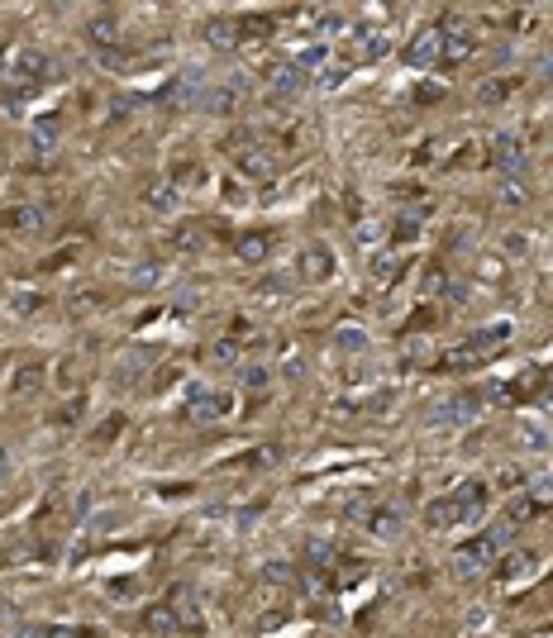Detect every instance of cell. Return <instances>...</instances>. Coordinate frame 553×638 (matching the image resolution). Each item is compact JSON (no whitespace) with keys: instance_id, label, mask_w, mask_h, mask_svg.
<instances>
[{"instance_id":"obj_4","label":"cell","mask_w":553,"mask_h":638,"mask_svg":"<svg viewBox=\"0 0 553 638\" xmlns=\"http://www.w3.org/2000/svg\"><path fill=\"white\" fill-rule=\"evenodd\" d=\"M406 62L415 67V72H430V67L444 62V29H439V24H425V29H415L410 44H406Z\"/></svg>"},{"instance_id":"obj_30","label":"cell","mask_w":553,"mask_h":638,"mask_svg":"<svg viewBox=\"0 0 553 638\" xmlns=\"http://www.w3.org/2000/svg\"><path fill=\"white\" fill-rule=\"evenodd\" d=\"M120 434H124V414H110V420H105L101 429H91V438H87V443H91V453H105Z\"/></svg>"},{"instance_id":"obj_26","label":"cell","mask_w":553,"mask_h":638,"mask_svg":"<svg viewBox=\"0 0 553 638\" xmlns=\"http://www.w3.org/2000/svg\"><path fill=\"white\" fill-rule=\"evenodd\" d=\"M301 86H306V72H296L292 62L272 72V101H286V95H296Z\"/></svg>"},{"instance_id":"obj_8","label":"cell","mask_w":553,"mask_h":638,"mask_svg":"<svg viewBox=\"0 0 553 638\" xmlns=\"http://www.w3.org/2000/svg\"><path fill=\"white\" fill-rule=\"evenodd\" d=\"M439 29H444V62H467L477 53V29L473 24L449 20V24H439Z\"/></svg>"},{"instance_id":"obj_13","label":"cell","mask_w":553,"mask_h":638,"mask_svg":"<svg viewBox=\"0 0 553 638\" xmlns=\"http://www.w3.org/2000/svg\"><path fill=\"white\" fill-rule=\"evenodd\" d=\"M453 505H458V524H477L482 510H487V487H482V481H463V487L453 491Z\"/></svg>"},{"instance_id":"obj_32","label":"cell","mask_w":553,"mask_h":638,"mask_svg":"<svg viewBox=\"0 0 553 638\" xmlns=\"http://www.w3.org/2000/svg\"><path fill=\"white\" fill-rule=\"evenodd\" d=\"M534 515H539V501H534L530 491L516 495V501L506 505V524H524V519H534Z\"/></svg>"},{"instance_id":"obj_39","label":"cell","mask_w":553,"mask_h":638,"mask_svg":"<svg viewBox=\"0 0 553 638\" xmlns=\"http://www.w3.org/2000/svg\"><path fill=\"white\" fill-rule=\"evenodd\" d=\"M530 495H534L539 505L553 501V467H544V471H534V477H530Z\"/></svg>"},{"instance_id":"obj_2","label":"cell","mask_w":553,"mask_h":638,"mask_svg":"<svg viewBox=\"0 0 553 638\" xmlns=\"http://www.w3.org/2000/svg\"><path fill=\"white\" fill-rule=\"evenodd\" d=\"M510 534H516V524H496L491 534H477L473 544H463L453 552V567H458V577H477L482 567H491L501 558V548H510Z\"/></svg>"},{"instance_id":"obj_47","label":"cell","mask_w":553,"mask_h":638,"mask_svg":"<svg viewBox=\"0 0 553 638\" xmlns=\"http://www.w3.org/2000/svg\"><path fill=\"white\" fill-rule=\"evenodd\" d=\"M258 296H276V300H282V296H286V282H262Z\"/></svg>"},{"instance_id":"obj_38","label":"cell","mask_w":553,"mask_h":638,"mask_svg":"<svg viewBox=\"0 0 553 638\" xmlns=\"http://www.w3.org/2000/svg\"><path fill=\"white\" fill-rule=\"evenodd\" d=\"M148 205H153V210H177V191H172V182L148 186Z\"/></svg>"},{"instance_id":"obj_18","label":"cell","mask_w":553,"mask_h":638,"mask_svg":"<svg viewBox=\"0 0 553 638\" xmlns=\"http://www.w3.org/2000/svg\"><path fill=\"white\" fill-rule=\"evenodd\" d=\"M516 443H520L524 453H549V448H553V434H549L539 420H520V424H516Z\"/></svg>"},{"instance_id":"obj_11","label":"cell","mask_w":553,"mask_h":638,"mask_svg":"<svg viewBox=\"0 0 553 638\" xmlns=\"http://www.w3.org/2000/svg\"><path fill=\"white\" fill-rule=\"evenodd\" d=\"M243 86L248 81L243 77H234V81H225V86H205V95H201V105L196 110H205V115H229L234 105H239V95H243Z\"/></svg>"},{"instance_id":"obj_9","label":"cell","mask_w":553,"mask_h":638,"mask_svg":"<svg viewBox=\"0 0 553 638\" xmlns=\"http://www.w3.org/2000/svg\"><path fill=\"white\" fill-rule=\"evenodd\" d=\"M392 48V34L386 29H353L349 34V62H377Z\"/></svg>"},{"instance_id":"obj_24","label":"cell","mask_w":553,"mask_h":638,"mask_svg":"<svg viewBox=\"0 0 553 638\" xmlns=\"http://www.w3.org/2000/svg\"><path fill=\"white\" fill-rule=\"evenodd\" d=\"M124 282H129V286H138V290L158 286V282H162V262H153V258H138V262H129Z\"/></svg>"},{"instance_id":"obj_36","label":"cell","mask_w":553,"mask_h":638,"mask_svg":"<svg viewBox=\"0 0 553 638\" xmlns=\"http://www.w3.org/2000/svg\"><path fill=\"white\" fill-rule=\"evenodd\" d=\"M62 138V119H38L34 124V148H53Z\"/></svg>"},{"instance_id":"obj_22","label":"cell","mask_w":553,"mask_h":638,"mask_svg":"<svg viewBox=\"0 0 553 638\" xmlns=\"http://www.w3.org/2000/svg\"><path fill=\"white\" fill-rule=\"evenodd\" d=\"M234 253H239V262H268L272 258V239L268 233H239Z\"/></svg>"},{"instance_id":"obj_48","label":"cell","mask_w":553,"mask_h":638,"mask_svg":"<svg viewBox=\"0 0 553 638\" xmlns=\"http://www.w3.org/2000/svg\"><path fill=\"white\" fill-rule=\"evenodd\" d=\"M544 67H549V72H544V77H553V58H549V62H544Z\"/></svg>"},{"instance_id":"obj_3","label":"cell","mask_w":553,"mask_h":638,"mask_svg":"<svg viewBox=\"0 0 553 638\" xmlns=\"http://www.w3.org/2000/svg\"><path fill=\"white\" fill-rule=\"evenodd\" d=\"M10 81H20V86H44V81L58 77V62L48 58V53H38V48H20V53H10Z\"/></svg>"},{"instance_id":"obj_25","label":"cell","mask_w":553,"mask_h":638,"mask_svg":"<svg viewBox=\"0 0 553 638\" xmlns=\"http://www.w3.org/2000/svg\"><path fill=\"white\" fill-rule=\"evenodd\" d=\"M425 524H430V529H453V524H458V505H453V495H439V501L425 505Z\"/></svg>"},{"instance_id":"obj_31","label":"cell","mask_w":553,"mask_h":638,"mask_svg":"<svg viewBox=\"0 0 553 638\" xmlns=\"http://www.w3.org/2000/svg\"><path fill=\"white\" fill-rule=\"evenodd\" d=\"M234 24H239V44H243V38H268V34L276 29L268 15H239Z\"/></svg>"},{"instance_id":"obj_43","label":"cell","mask_w":553,"mask_h":638,"mask_svg":"<svg viewBox=\"0 0 553 638\" xmlns=\"http://www.w3.org/2000/svg\"><path fill=\"white\" fill-rule=\"evenodd\" d=\"M15 300V315H34V305H38V296H29V290H20V296H10Z\"/></svg>"},{"instance_id":"obj_6","label":"cell","mask_w":553,"mask_h":638,"mask_svg":"<svg viewBox=\"0 0 553 638\" xmlns=\"http://www.w3.org/2000/svg\"><path fill=\"white\" fill-rule=\"evenodd\" d=\"M487 158L501 168V176H524V138L520 134H496Z\"/></svg>"},{"instance_id":"obj_16","label":"cell","mask_w":553,"mask_h":638,"mask_svg":"<svg viewBox=\"0 0 553 638\" xmlns=\"http://www.w3.org/2000/svg\"><path fill=\"white\" fill-rule=\"evenodd\" d=\"M44 225H48L44 205H15V210H5V229H15V233H38Z\"/></svg>"},{"instance_id":"obj_42","label":"cell","mask_w":553,"mask_h":638,"mask_svg":"<svg viewBox=\"0 0 553 638\" xmlns=\"http://www.w3.org/2000/svg\"><path fill=\"white\" fill-rule=\"evenodd\" d=\"M215 363H239V339H219L215 343Z\"/></svg>"},{"instance_id":"obj_1","label":"cell","mask_w":553,"mask_h":638,"mask_svg":"<svg viewBox=\"0 0 553 638\" xmlns=\"http://www.w3.org/2000/svg\"><path fill=\"white\" fill-rule=\"evenodd\" d=\"M506 339H510V324H506V319H496V324L477 329L467 343H458V348L444 357V367H449V372H463V367L473 372V367H482V363H491V357L506 348Z\"/></svg>"},{"instance_id":"obj_10","label":"cell","mask_w":553,"mask_h":638,"mask_svg":"<svg viewBox=\"0 0 553 638\" xmlns=\"http://www.w3.org/2000/svg\"><path fill=\"white\" fill-rule=\"evenodd\" d=\"M234 168L243 176H276V158H272V148H262V143H239L234 148Z\"/></svg>"},{"instance_id":"obj_44","label":"cell","mask_w":553,"mask_h":638,"mask_svg":"<svg viewBox=\"0 0 553 638\" xmlns=\"http://www.w3.org/2000/svg\"><path fill=\"white\" fill-rule=\"evenodd\" d=\"M10 471H15V457H10V448H0V487L10 481Z\"/></svg>"},{"instance_id":"obj_41","label":"cell","mask_w":553,"mask_h":638,"mask_svg":"<svg viewBox=\"0 0 553 638\" xmlns=\"http://www.w3.org/2000/svg\"><path fill=\"white\" fill-rule=\"evenodd\" d=\"M177 248H186V253H196V248H205V229H177Z\"/></svg>"},{"instance_id":"obj_23","label":"cell","mask_w":553,"mask_h":638,"mask_svg":"<svg viewBox=\"0 0 553 638\" xmlns=\"http://www.w3.org/2000/svg\"><path fill=\"white\" fill-rule=\"evenodd\" d=\"M205 44L219 48V53L239 48V24H234V20H210V24H205Z\"/></svg>"},{"instance_id":"obj_27","label":"cell","mask_w":553,"mask_h":638,"mask_svg":"<svg viewBox=\"0 0 553 638\" xmlns=\"http://www.w3.org/2000/svg\"><path fill=\"white\" fill-rule=\"evenodd\" d=\"M24 638H101L91 624H44V629H29Z\"/></svg>"},{"instance_id":"obj_5","label":"cell","mask_w":553,"mask_h":638,"mask_svg":"<svg viewBox=\"0 0 553 638\" xmlns=\"http://www.w3.org/2000/svg\"><path fill=\"white\" fill-rule=\"evenodd\" d=\"M477 410H482L477 396H449V400H439V405H434L430 429H467V424L477 420Z\"/></svg>"},{"instance_id":"obj_28","label":"cell","mask_w":553,"mask_h":638,"mask_svg":"<svg viewBox=\"0 0 553 638\" xmlns=\"http://www.w3.org/2000/svg\"><path fill=\"white\" fill-rule=\"evenodd\" d=\"M334 348L339 353H367V329L363 324H339L334 329Z\"/></svg>"},{"instance_id":"obj_20","label":"cell","mask_w":553,"mask_h":638,"mask_svg":"<svg viewBox=\"0 0 553 638\" xmlns=\"http://www.w3.org/2000/svg\"><path fill=\"white\" fill-rule=\"evenodd\" d=\"M292 67H296V72H325V67H329V48L325 44H296L292 48Z\"/></svg>"},{"instance_id":"obj_34","label":"cell","mask_w":553,"mask_h":638,"mask_svg":"<svg viewBox=\"0 0 553 638\" xmlns=\"http://www.w3.org/2000/svg\"><path fill=\"white\" fill-rule=\"evenodd\" d=\"M148 629H153V634H177L182 624H177L172 605H153V609H148Z\"/></svg>"},{"instance_id":"obj_17","label":"cell","mask_w":553,"mask_h":638,"mask_svg":"<svg viewBox=\"0 0 553 638\" xmlns=\"http://www.w3.org/2000/svg\"><path fill=\"white\" fill-rule=\"evenodd\" d=\"M87 38H91L95 48H115L120 38H124V24L115 15H95V20H87Z\"/></svg>"},{"instance_id":"obj_45","label":"cell","mask_w":553,"mask_h":638,"mask_svg":"<svg viewBox=\"0 0 553 638\" xmlns=\"http://www.w3.org/2000/svg\"><path fill=\"white\" fill-rule=\"evenodd\" d=\"M343 77H349V67H325V86H343Z\"/></svg>"},{"instance_id":"obj_29","label":"cell","mask_w":553,"mask_h":638,"mask_svg":"<svg viewBox=\"0 0 553 638\" xmlns=\"http://www.w3.org/2000/svg\"><path fill=\"white\" fill-rule=\"evenodd\" d=\"M516 86H520L516 77H491L487 86L477 91V101H482V105H501V101H510V95H516Z\"/></svg>"},{"instance_id":"obj_19","label":"cell","mask_w":553,"mask_h":638,"mask_svg":"<svg viewBox=\"0 0 553 638\" xmlns=\"http://www.w3.org/2000/svg\"><path fill=\"white\" fill-rule=\"evenodd\" d=\"M534 572V552H510V558H496V577L506 581V586H516Z\"/></svg>"},{"instance_id":"obj_14","label":"cell","mask_w":553,"mask_h":638,"mask_svg":"<svg viewBox=\"0 0 553 638\" xmlns=\"http://www.w3.org/2000/svg\"><path fill=\"white\" fill-rule=\"evenodd\" d=\"M400 524H406V519H400L396 505H367V515H363V529H367L372 538H382V544L400 534Z\"/></svg>"},{"instance_id":"obj_7","label":"cell","mask_w":553,"mask_h":638,"mask_svg":"<svg viewBox=\"0 0 553 638\" xmlns=\"http://www.w3.org/2000/svg\"><path fill=\"white\" fill-rule=\"evenodd\" d=\"M225 410H229V400L219 391H210V386H186V414L196 424H215Z\"/></svg>"},{"instance_id":"obj_33","label":"cell","mask_w":553,"mask_h":638,"mask_svg":"<svg viewBox=\"0 0 553 638\" xmlns=\"http://www.w3.org/2000/svg\"><path fill=\"white\" fill-rule=\"evenodd\" d=\"M530 200V182L524 176H501V205H524Z\"/></svg>"},{"instance_id":"obj_37","label":"cell","mask_w":553,"mask_h":638,"mask_svg":"<svg viewBox=\"0 0 553 638\" xmlns=\"http://www.w3.org/2000/svg\"><path fill=\"white\" fill-rule=\"evenodd\" d=\"M38 386H44V372H38V367H24L20 377H15V386H10V396H15V400H20V396H34Z\"/></svg>"},{"instance_id":"obj_15","label":"cell","mask_w":553,"mask_h":638,"mask_svg":"<svg viewBox=\"0 0 553 638\" xmlns=\"http://www.w3.org/2000/svg\"><path fill=\"white\" fill-rule=\"evenodd\" d=\"M168 605H172V615H177V624L182 629H201V605H196V591L191 586H172V595H168Z\"/></svg>"},{"instance_id":"obj_12","label":"cell","mask_w":553,"mask_h":638,"mask_svg":"<svg viewBox=\"0 0 553 638\" xmlns=\"http://www.w3.org/2000/svg\"><path fill=\"white\" fill-rule=\"evenodd\" d=\"M301 276L315 286H325L329 276H334V253H329V243H310L306 253H301Z\"/></svg>"},{"instance_id":"obj_21","label":"cell","mask_w":553,"mask_h":638,"mask_svg":"<svg viewBox=\"0 0 553 638\" xmlns=\"http://www.w3.org/2000/svg\"><path fill=\"white\" fill-rule=\"evenodd\" d=\"M148 367H153V353H148V348H129V353H120L115 377H120V381H138Z\"/></svg>"},{"instance_id":"obj_46","label":"cell","mask_w":553,"mask_h":638,"mask_svg":"<svg viewBox=\"0 0 553 638\" xmlns=\"http://www.w3.org/2000/svg\"><path fill=\"white\" fill-rule=\"evenodd\" d=\"M262 577H268V581H292V572H286L282 562H268V572H262Z\"/></svg>"},{"instance_id":"obj_35","label":"cell","mask_w":553,"mask_h":638,"mask_svg":"<svg viewBox=\"0 0 553 638\" xmlns=\"http://www.w3.org/2000/svg\"><path fill=\"white\" fill-rule=\"evenodd\" d=\"M29 95H34V86H20V81H10L5 86V115H24V105H29Z\"/></svg>"},{"instance_id":"obj_40","label":"cell","mask_w":553,"mask_h":638,"mask_svg":"<svg viewBox=\"0 0 553 638\" xmlns=\"http://www.w3.org/2000/svg\"><path fill=\"white\" fill-rule=\"evenodd\" d=\"M268 381H272V372L262 367V363H248L243 367V386H248V391H268Z\"/></svg>"}]
</instances>
